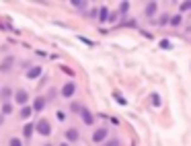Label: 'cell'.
Here are the masks:
<instances>
[{
  "instance_id": "obj_19",
  "label": "cell",
  "mask_w": 191,
  "mask_h": 146,
  "mask_svg": "<svg viewBox=\"0 0 191 146\" xmlns=\"http://www.w3.org/2000/svg\"><path fill=\"white\" fill-rule=\"evenodd\" d=\"M160 48H162V49H171V41L162 39V41H160Z\"/></svg>"
},
{
  "instance_id": "obj_3",
  "label": "cell",
  "mask_w": 191,
  "mask_h": 146,
  "mask_svg": "<svg viewBox=\"0 0 191 146\" xmlns=\"http://www.w3.org/2000/svg\"><path fill=\"white\" fill-rule=\"evenodd\" d=\"M15 101L19 103V105H25V103L29 101V93L27 91H17L15 93Z\"/></svg>"
},
{
  "instance_id": "obj_11",
  "label": "cell",
  "mask_w": 191,
  "mask_h": 146,
  "mask_svg": "<svg viewBox=\"0 0 191 146\" xmlns=\"http://www.w3.org/2000/svg\"><path fill=\"white\" fill-rule=\"evenodd\" d=\"M31 134H33V123H25V128H23V136H25V138H31Z\"/></svg>"
},
{
  "instance_id": "obj_20",
  "label": "cell",
  "mask_w": 191,
  "mask_h": 146,
  "mask_svg": "<svg viewBox=\"0 0 191 146\" xmlns=\"http://www.w3.org/2000/svg\"><path fill=\"white\" fill-rule=\"evenodd\" d=\"M105 146H119V140H117V138H111V140H109Z\"/></svg>"
},
{
  "instance_id": "obj_25",
  "label": "cell",
  "mask_w": 191,
  "mask_h": 146,
  "mask_svg": "<svg viewBox=\"0 0 191 146\" xmlns=\"http://www.w3.org/2000/svg\"><path fill=\"white\" fill-rule=\"evenodd\" d=\"M62 146H68V144H62Z\"/></svg>"
},
{
  "instance_id": "obj_23",
  "label": "cell",
  "mask_w": 191,
  "mask_h": 146,
  "mask_svg": "<svg viewBox=\"0 0 191 146\" xmlns=\"http://www.w3.org/2000/svg\"><path fill=\"white\" fill-rule=\"evenodd\" d=\"M2 95H4V97H10V95H12V91H10V88H4V91H2Z\"/></svg>"
},
{
  "instance_id": "obj_4",
  "label": "cell",
  "mask_w": 191,
  "mask_h": 146,
  "mask_svg": "<svg viewBox=\"0 0 191 146\" xmlns=\"http://www.w3.org/2000/svg\"><path fill=\"white\" fill-rule=\"evenodd\" d=\"M80 115H82V119H84V123H86V126H91V123H95V117H93V113L88 111V109L80 107Z\"/></svg>"
},
{
  "instance_id": "obj_18",
  "label": "cell",
  "mask_w": 191,
  "mask_h": 146,
  "mask_svg": "<svg viewBox=\"0 0 191 146\" xmlns=\"http://www.w3.org/2000/svg\"><path fill=\"white\" fill-rule=\"evenodd\" d=\"M179 23H181V17H179V15L171 17V25H173V27H177V25H179Z\"/></svg>"
},
{
  "instance_id": "obj_26",
  "label": "cell",
  "mask_w": 191,
  "mask_h": 146,
  "mask_svg": "<svg viewBox=\"0 0 191 146\" xmlns=\"http://www.w3.org/2000/svg\"><path fill=\"white\" fill-rule=\"evenodd\" d=\"M47 146H49V144H47Z\"/></svg>"
},
{
  "instance_id": "obj_7",
  "label": "cell",
  "mask_w": 191,
  "mask_h": 146,
  "mask_svg": "<svg viewBox=\"0 0 191 146\" xmlns=\"http://www.w3.org/2000/svg\"><path fill=\"white\" fill-rule=\"evenodd\" d=\"M66 140L68 142H76L78 140V130H76V128H70V130L66 132Z\"/></svg>"
},
{
  "instance_id": "obj_15",
  "label": "cell",
  "mask_w": 191,
  "mask_h": 146,
  "mask_svg": "<svg viewBox=\"0 0 191 146\" xmlns=\"http://www.w3.org/2000/svg\"><path fill=\"white\" fill-rule=\"evenodd\" d=\"M113 97H115V101H117L119 105H127V103H125V99H123L121 95H119V93H113Z\"/></svg>"
},
{
  "instance_id": "obj_13",
  "label": "cell",
  "mask_w": 191,
  "mask_h": 146,
  "mask_svg": "<svg viewBox=\"0 0 191 146\" xmlns=\"http://www.w3.org/2000/svg\"><path fill=\"white\" fill-rule=\"evenodd\" d=\"M152 103H154V107H160V95L158 93H152Z\"/></svg>"
},
{
  "instance_id": "obj_17",
  "label": "cell",
  "mask_w": 191,
  "mask_h": 146,
  "mask_svg": "<svg viewBox=\"0 0 191 146\" xmlns=\"http://www.w3.org/2000/svg\"><path fill=\"white\" fill-rule=\"evenodd\" d=\"M8 146H23V142H21V138H10Z\"/></svg>"
},
{
  "instance_id": "obj_21",
  "label": "cell",
  "mask_w": 191,
  "mask_h": 146,
  "mask_svg": "<svg viewBox=\"0 0 191 146\" xmlns=\"http://www.w3.org/2000/svg\"><path fill=\"white\" fill-rule=\"evenodd\" d=\"M127 8H130V2H121V8H119V13H127Z\"/></svg>"
},
{
  "instance_id": "obj_8",
  "label": "cell",
  "mask_w": 191,
  "mask_h": 146,
  "mask_svg": "<svg viewBox=\"0 0 191 146\" xmlns=\"http://www.w3.org/2000/svg\"><path fill=\"white\" fill-rule=\"evenodd\" d=\"M43 107H45V99L43 97H37L33 101V107H31V109H33V111H41Z\"/></svg>"
},
{
  "instance_id": "obj_12",
  "label": "cell",
  "mask_w": 191,
  "mask_h": 146,
  "mask_svg": "<svg viewBox=\"0 0 191 146\" xmlns=\"http://www.w3.org/2000/svg\"><path fill=\"white\" fill-rule=\"evenodd\" d=\"M107 15H109L107 6H101V10H99V19H101V23H105V21H107Z\"/></svg>"
},
{
  "instance_id": "obj_1",
  "label": "cell",
  "mask_w": 191,
  "mask_h": 146,
  "mask_svg": "<svg viewBox=\"0 0 191 146\" xmlns=\"http://www.w3.org/2000/svg\"><path fill=\"white\" fill-rule=\"evenodd\" d=\"M35 128H37V134H41V136H49L51 134V126H49L47 119H39Z\"/></svg>"
},
{
  "instance_id": "obj_10",
  "label": "cell",
  "mask_w": 191,
  "mask_h": 146,
  "mask_svg": "<svg viewBox=\"0 0 191 146\" xmlns=\"http://www.w3.org/2000/svg\"><path fill=\"white\" fill-rule=\"evenodd\" d=\"M156 2H148V4H146V15L148 17H152V15H154V13H156Z\"/></svg>"
},
{
  "instance_id": "obj_9",
  "label": "cell",
  "mask_w": 191,
  "mask_h": 146,
  "mask_svg": "<svg viewBox=\"0 0 191 146\" xmlns=\"http://www.w3.org/2000/svg\"><path fill=\"white\" fill-rule=\"evenodd\" d=\"M41 72H43V70H41L39 66H37V68H31L29 72H27V78H37V76H41Z\"/></svg>"
},
{
  "instance_id": "obj_6",
  "label": "cell",
  "mask_w": 191,
  "mask_h": 146,
  "mask_svg": "<svg viewBox=\"0 0 191 146\" xmlns=\"http://www.w3.org/2000/svg\"><path fill=\"white\" fill-rule=\"evenodd\" d=\"M105 138H107V130H105V128H99L93 134V142H103Z\"/></svg>"
},
{
  "instance_id": "obj_22",
  "label": "cell",
  "mask_w": 191,
  "mask_h": 146,
  "mask_svg": "<svg viewBox=\"0 0 191 146\" xmlns=\"http://www.w3.org/2000/svg\"><path fill=\"white\" fill-rule=\"evenodd\" d=\"M74 6H78V8H82V6H86V2H80V0H72Z\"/></svg>"
},
{
  "instance_id": "obj_14",
  "label": "cell",
  "mask_w": 191,
  "mask_h": 146,
  "mask_svg": "<svg viewBox=\"0 0 191 146\" xmlns=\"http://www.w3.org/2000/svg\"><path fill=\"white\" fill-rule=\"evenodd\" d=\"M31 111H33L31 107H23V109H21V117H23V119H27V117L31 115Z\"/></svg>"
},
{
  "instance_id": "obj_2",
  "label": "cell",
  "mask_w": 191,
  "mask_h": 146,
  "mask_svg": "<svg viewBox=\"0 0 191 146\" xmlns=\"http://www.w3.org/2000/svg\"><path fill=\"white\" fill-rule=\"evenodd\" d=\"M12 64H15V58H12V56H6V58L0 62V72H10Z\"/></svg>"
},
{
  "instance_id": "obj_24",
  "label": "cell",
  "mask_w": 191,
  "mask_h": 146,
  "mask_svg": "<svg viewBox=\"0 0 191 146\" xmlns=\"http://www.w3.org/2000/svg\"><path fill=\"white\" fill-rule=\"evenodd\" d=\"M169 21V15H164V17H160V25H164Z\"/></svg>"
},
{
  "instance_id": "obj_16",
  "label": "cell",
  "mask_w": 191,
  "mask_h": 146,
  "mask_svg": "<svg viewBox=\"0 0 191 146\" xmlns=\"http://www.w3.org/2000/svg\"><path fill=\"white\" fill-rule=\"evenodd\" d=\"M10 111H12V105H10V103H4V105H2V113H4V115H8Z\"/></svg>"
},
{
  "instance_id": "obj_5",
  "label": "cell",
  "mask_w": 191,
  "mask_h": 146,
  "mask_svg": "<svg viewBox=\"0 0 191 146\" xmlns=\"http://www.w3.org/2000/svg\"><path fill=\"white\" fill-rule=\"evenodd\" d=\"M74 91H76V84H74V83H68V84H64V87H62V95H64V97H72Z\"/></svg>"
}]
</instances>
